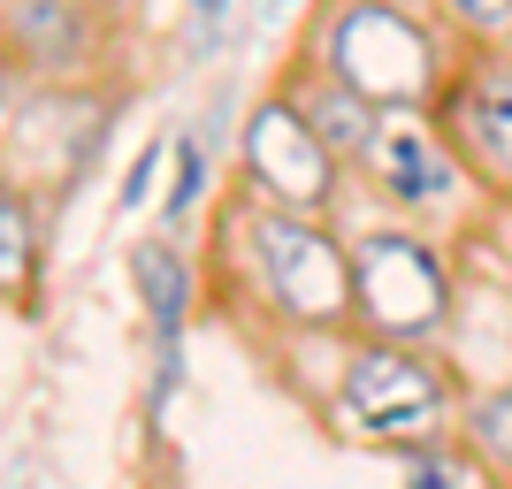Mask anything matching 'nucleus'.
I'll list each match as a JSON object with an SVG mask.
<instances>
[{"label": "nucleus", "mask_w": 512, "mask_h": 489, "mask_svg": "<svg viewBox=\"0 0 512 489\" xmlns=\"http://www.w3.org/2000/svg\"><path fill=\"white\" fill-rule=\"evenodd\" d=\"M329 69H337L344 85H360L375 107H421L428 85H436L428 39L398 16V8H383V0L344 8V23L329 31Z\"/></svg>", "instance_id": "f257e3e1"}, {"label": "nucleus", "mask_w": 512, "mask_h": 489, "mask_svg": "<svg viewBox=\"0 0 512 489\" xmlns=\"http://www.w3.org/2000/svg\"><path fill=\"white\" fill-rule=\"evenodd\" d=\"M253 260H260V276H268V291H276V306L299 314V321H337L360 298L352 291V260L337 253V237L299 222V214H260Z\"/></svg>", "instance_id": "f03ea898"}, {"label": "nucleus", "mask_w": 512, "mask_h": 489, "mask_svg": "<svg viewBox=\"0 0 512 489\" xmlns=\"http://www.w3.org/2000/svg\"><path fill=\"white\" fill-rule=\"evenodd\" d=\"M344 421H360L383 444H428L444 428V383L428 360H413L398 344H375L344 375Z\"/></svg>", "instance_id": "7ed1b4c3"}, {"label": "nucleus", "mask_w": 512, "mask_h": 489, "mask_svg": "<svg viewBox=\"0 0 512 489\" xmlns=\"http://www.w3.org/2000/svg\"><path fill=\"white\" fill-rule=\"evenodd\" d=\"M352 291H360V314L390 337H421L444 321V276H436V260L398 230H375L360 237V253H352Z\"/></svg>", "instance_id": "20e7f679"}, {"label": "nucleus", "mask_w": 512, "mask_h": 489, "mask_svg": "<svg viewBox=\"0 0 512 489\" xmlns=\"http://www.w3.org/2000/svg\"><path fill=\"white\" fill-rule=\"evenodd\" d=\"M245 161H253V176L283 207H314V199L329 192V161H337V153L314 138L306 107H260L253 130H245Z\"/></svg>", "instance_id": "39448f33"}, {"label": "nucleus", "mask_w": 512, "mask_h": 489, "mask_svg": "<svg viewBox=\"0 0 512 489\" xmlns=\"http://www.w3.org/2000/svg\"><path fill=\"white\" fill-rule=\"evenodd\" d=\"M306 123H314V138L337 153V161H352V153H367L383 138V130H375V100H367L360 85H344L337 69H329V85L306 100Z\"/></svg>", "instance_id": "423d86ee"}, {"label": "nucleus", "mask_w": 512, "mask_h": 489, "mask_svg": "<svg viewBox=\"0 0 512 489\" xmlns=\"http://www.w3.org/2000/svg\"><path fill=\"white\" fill-rule=\"evenodd\" d=\"M8 31L31 62H77L85 54V23L69 0H8Z\"/></svg>", "instance_id": "0eeeda50"}, {"label": "nucleus", "mask_w": 512, "mask_h": 489, "mask_svg": "<svg viewBox=\"0 0 512 489\" xmlns=\"http://www.w3.org/2000/svg\"><path fill=\"white\" fill-rule=\"evenodd\" d=\"M467 130H474V146L490 153V169L512 176V62H497L490 77L467 92Z\"/></svg>", "instance_id": "6e6552de"}, {"label": "nucleus", "mask_w": 512, "mask_h": 489, "mask_svg": "<svg viewBox=\"0 0 512 489\" xmlns=\"http://www.w3.org/2000/svg\"><path fill=\"white\" fill-rule=\"evenodd\" d=\"M375 161H383V184L398 199H436L444 192V161H436L413 130H383V138H375Z\"/></svg>", "instance_id": "1a4fd4ad"}, {"label": "nucleus", "mask_w": 512, "mask_h": 489, "mask_svg": "<svg viewBox=\"0 0 512 489\" xmlns=\"http://www.w3.org/2000/svg\"><path fill=\"white\" fill-rule=\"evenodd\" d=\"M138 291H146L153 321H161V337H176V321H184V268H176L169 245H138Z\"/></svg>", "instance_id": "9d476101"}, {"label": "nucleus", "mask_w": 512, "mask_h": 489, "mask_svg": "<svg viewBox=\"0 0 512 489\" xmlns=\"http://www.w3.org/2000/svg\"><path fill=\"white\" fill-rule=\"evenodd\" d=\"M0 283L23 306V291H31V222H23V199L0 207Z\"/></svg>", "instance_id": "9b49d317"}, {"label": "nucleus", "mask_w": 512, "mask_h": 489, "mask_svg": "<svg viewBox=\"0 0 512 489\" xmlns=\"http://www.w3.org/2000/svg\"><path fill=\"white\" fill-rule=\"evenodd\" d=\"M474 444H482V451H490V459H497V467H512V390H497V398H482V405H474Z\"/></svg>", "instance_id": "f8f14e48"}, {"label": "nucleus", "mask_w": 512, "mask_h": 489, "mask_svg": "<svg viewBox=\"0 0 512 489\" xmlns=\"http://www.w3.org/2000/svg\"><path fill=\"white\" fill-rule=\"evenodd\" d=\"M459 23H474V31H505L512 23V0H444Z\"/></svg>", "instance_id": "ddd939ff"}, {"label": "nucleus", "mask_w": 512, "mask_h": 489, "mask_svg": "<svg viewBox=\"0 0 512 489\" xmlns=\"http://www.w3.org/2000/svg\"><path fill=\"white\" fill-rule=\"evenodd\" d=\"M199 199V146H184L176 153V192H169V214H184Z\"/></svg>", "instance_id": "4468645a"}, {"label": "nucleus", "mask_w": 512, "mask_h": 489, "mask_svg": "<svg viewBox=\"0 0 512 489\" xmlns=\"http://www.w3.org/2000/svg\"><path fill=\"white\" fill-rule=\"evenodd\" d=\"M413 482H428V489H451V482H467V467H451V459H413Z\"/></svg>", "instance_id": "2eb2a0df"}, {"label": "nucleus", "mask_w": 512, "mask_h": 489, "mask_svg": "<svg viewBox=\"0 0 512 489\" xmlns=\"http://www.w3.org/2000/svg\"><path fill=\"white\" fill-rule=\"evenodd\" d=\"M222 8H230V0H192V16H199V23H222Z\"/></svg>", "instance_id": "dca6fc26"}, {"label": "nucleus", "mask_w": 512, "mask_h": 489, "mask_svg": "<svg viewBox=\"0 0 512 489\" xmlns=\"http://www.w3.org/2000/svg\"><path fill=\"white\" fill-rule=\"evenodd\" d=\"M268 8H276V0H268Z\"/></svg>", "instance_id": "f3484780"}]
</instances>
